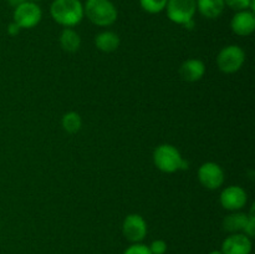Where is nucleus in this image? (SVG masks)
Here are the masks:
<instances>
[{
    "label": "nucleus",
    "mask_w": 255,
    "mask_h": 254,
    "mask_svg": "<svg viewBox=\"0 0 255 254\" xmlns=\"http://www.w3.org/2000/svg\"><path fill=\"white\" fill-rule=\"evenodd\" d=\"M219 202H221V206L227 211H242L248 202V194L243 187L229 186L222 191Z\"/></svg>",
    "instance_id": "9"
},
{
    "label": "nucleus",
    "mask_w": 255,
    "mask_h": 254,
    "mask_svg": "<svg viewBox=\"0 0 255 254\" xmlns=\"http://www.w3.org/2000/svg\"><path fill=\"white\" fill-rule=\"evenodd\" d=\"M20 30H21V27H20L19 25L14 21L10 22L9 26H7V32H9V35H11V36H15V35L19 34Z\"/></svg>",
    "instance_id": "23"
},
{
    "label": "nucleus",
    "mask_w": 255,
    "mask_h": 254,
    "mask_svg": "<svg viewBox=\"0 0 255 254\" xmlns=\"http://www.w3.org/2000/svg\"><path fill=\"white\" fill-rule=\"evenodd\" d=\"M168 0H139L142 9L148 14H158L166 9Z\"/></svg>",
    "instance_id": "18"
},
{
    "label": "nucleus",
    "mask_w": 255,
    "mask_h": 254,
    "mask_svg": "<svg viewBox=\"0 0 255 254\" xmlns=\"http://www.w3.org/2000/svg\"><path fill=\"white\" fill-rule=\"evenodd\" d=\"M226 6L231 7L232 10L241 11V10H252L254 11V0H224Z\"/></svg>",
    "instance_id": "19"
},
{
    "label": "nucleus",
    "mask_w": 255,
    "mask_h": 254,
    "mask_svg": "<svg viewBox=\"0 0 255 254\" xmlns=\"http://www.w3.org/2000/svg\"><path fill=\"white\" fill-rule=\"evenodd\" d=\"M50 15L59 25L74 27L85 17L81 0H54L50 5Z\"/></svg>",
    "instance_id": "1"
},
{
    "label": "nucleus",
    "mask_w": 255,
    "mask_h": 254,
    "mask_svg": "<svg viewBox=\"0 0 255 254\" xmlns=\"http://www.w3.org/2000/svg\"><path fill=\"white\" fill-rule=\"evenodd\" d=\"M153 163L164 173H174L188 168V162L184 161L181 152L173 144L163 143L153 151Z\"/></svg>",
    "instance_id": "3"
},
{
    "label": "nucleus",
    "mask_w": 255,
    "mask_h": 254,
    "mask_svg": "<svg viewBox=\"0 0 255 254\" xmlns=\"http://www.w3.org/2000/svg\"><path fill=\"white\" fill-rule=\"evenodd\" d=\"M84 12L92 24L101 27L111 26L119 17L117 7L111 0H86Z\"/></svg>",
    "instance_id": "2"
},
{
    "label": "nucleus",
    "mask_w": 255,
    "mask_h": 254,
    "mask_svg": "<svg viewBox=\"0 0 255 254\" xmlns=\"http://www.w3.org/2000/svg\"><path fill=\"white\" fill-rule=\"evenodd\" d=\"M224 179L226 176L223 168L216 162H206L198 168V181L204 188L211 191L221 188L224 183Z\"/></svg>",
    "instance_id": "7"
},
{
    "label": "nucleus",
    "mask_w": 255,
    "mask_h": 254,
    "mask_svg": "<svg viewBox=\"0 0 255 254\" xmlns=\"http://www.w3.org/2000/svg\"><path fill=\"white\" fill-rule=\"evenodd\" d=\"M179 74L184 81H199L206 74V65L199 59H188L179 67Z\"/></svg>",
    "instance_id": "12"
},
{
    "label": "nucleus",
    "mask_w": 255,
    "mask_h": 254,
    "mask_svg": "<svg viewBox=\"0 0 255 254\" xmlns=\"http://www.w3.org/2000/svg\"><path fill=\"white\" fill-rule=\"evenodd\" d=\"M246 61V52L238 45H228L219 51L217 56V66L224 74H234L239 71Z\"/></svg>",
    "instance_id": "4"
},
{
    "label": "nucleus",
    "mask_w": 255,
    "mask_h": 254,
    "mask_svg": "<svg viewBox=\"0 0 255 254\" xmlns=\"http://www.w3.org/2000/svg\"><path fill=\"white\" fill-rule=\"evenodd\" d=\"M60 45L66 52H76L81 46V37L72 27H64L60 34Z\"/></svg>",
    "instance_id": "16"
},
{
    "label": "nucleus",
    "mask_w": 255,
    "mask_h": 254,
    "mask_svg": "<svg viewBox=\"0 0 255 254\" xmlns=\"http://www.w3.org/2000/svg\"><path fill=\"white\" fill-rule=\"evenodd\" d=\"M254 208H252V212L249 213V218H248V223H247L246 229H244V234L248 236L249 238H253L255 236V216H254Z\"/></svg>",
    "instance_id": "22"
},
{
    "label": "nucleus",
    "mask_w": 255,
    "mask_h": 254,
    "mask_svg": "<svg viewBox=\"0 0 255 254\" xmlns=\"http://www.w3.org/2000/svg\"><path fill=\"white\" fill-rule=\"evenodd\" d=\"M27 1H34V2H36V1H41V0H27Z\"/></svg>",
    "instance_id": "26"
},
{
    "label": "nucleus",
    "mask_w": 255,
    "mask_h": 254,
    "mask_svg": "<svg viewBox=\"0 0 255 254\" xmlns=\"http://www.w3.org/2000/svg\"><path fill=\"white\" fill-rule=\"evenodd\" d=\"M9 1H10V4L12 5V6L16 7L17 5H20V4H21V2L26 1V0H9Z\"/></svg>",
    "instance_id": "24"
},
{
    "label": "nucleus",
    "mask_w": 255,
    "mask_h": 254,
    "mask_svg": "<svg viewBox=\"0 0 255 254\" xmlns=\"http://www.w3.org/2000/svg\"><path fill=\"white\" fill-rule=\"evenodd\" d=\"M147 223L142 216L137 213L128 214L124 219L122 223V234L128 242L133 243H141L147 236Z\"/></svg>",
    "instance_id": "8"
},
{
    "label": "nucleus",
    "mask_w": 255,
    "mask_h": 254,
    "mask_svg": "<svg viewBox=\"0 0 255 254\" xmlns=\"http://www.w3.org/2000/svg\"><path fill=\"white\" fill-rule=\"evenodd\" d=\"M197 11L207 19H217L226 9L224 0H196Z\"/></svg>",
    "instance_id": "14"
},
{
    "label": "nucleus",
    "mask_w": 255,
    "mask_h": 254,
    "mask_svg": "<svg viewBox=\"0 0 255 254\" xmlns=\"http://www.w3.org/2000/svg\"><path fill=\"white\" fill-rule=\"evenodd\" d=\"M249 214L241 211L232 212L231 214L223 219V229L228 233H244L247 223H248Z\"/></svg>",
    "instance_id": "13"
},
{
    "label": "nucleus",
    "mask_w": 255,
    "mask_h": 254,
    "mask_svg": "<svg viewBox=\"0 0 255 254\" xmlns=\"http://www.w3.org/2000/svg\"><path fill=\"white\" fill-rule=\"evenodd\" d=\"M120 44H121V40H120L119 35L114 31H110V30L100 32L95 37V45H96L97 49L102 52H106V54L116 51L120 47Z\"/></svg>",
    "instance_id": "15"
},
{
    "label": "nucleus",
    "mask_w": 255,
    "mask_h": 254,
    "mask_svg": "<svg viewBox=\"0 0 255 254\" xmlns=\"http://www.w3.org/2000/svg\"><path fill=\"white\" fill-rule=\"evenodd\" d=\"M164 10L172 22L184 26L192 21L196 15L197 1L196 0H168Z\"/></svg>",
    "instance_id": "5"
},
{
    "label": "nucleus",
    "mask_w": 255,
    "mask_h": 254,
    "mask_svg": "<svg viewBox=\"0 0 255 254\" xmlns=\"http://www.w3.org/2000/svg\"><path fill=\"white\" fill-rule=\"evenodd\" d=\"M252 249V238L244 233H233L224 239L221 252L223 254H251Z\"/></svg>",
    "instance_id": "10"
},
{
    "label": "nucleus",
    "mask_w": 255,
    "mask_h": 254,
    "mask_svg": "<svg viewBox=\"0 0 255 254\" xmlns=\"http://www.w3.org/2000/svg\"><path fill=\"white\" fill-rule=\"evenodd\" d=\"M208 254H223V253H222L221 251H212L211 253H208Z\"/></svg>",
    "instance_id": "25"
},
{
    "label": "nucleus",
    "mask_w": 255,
    "mask_h": 254,
    "mask_svg": "<svg viewBox=\"0 0 255 254\" xmlns=\"http://www.w3.org/2000/svg\"><path fill=\"white\" fill-rule=\"evenodd\" d=\"M124 254H151V252H149L148 246H146V244L133 243L124 252Z\"/></svg>",
    "instance_id": "21"
},
{
    "label": "nucleus",
    "mask_w": 255,
    "mask_h": 254,
    "mask_svg": "<svg viewBox=\"0 0 255 254\" xmlns=\"http://www.w3.org/2000/svg\"><path fill=\"white\" fill-rule=\"evenodd\" d=\"M12 16L14 22H16L21 29H32L41 21L42 10L36 2L26 0L15 7Z\"/></svg>",
    "instance_id": "6"
},
{
    "label": "nucleus",
    "mask_w": 255,
    "mask_h": 254,
    "mask_svg": "<svg viewBox=\"0 0 255 254\" xmlns=\"http://www.w3.org/2000/svg\"><path fill=\"white\" fill-rule=\"evenodd\" d=\"M231 29L238 36H249L255 30V14L252 10H241L233 15Z\"/></svg>",
    "instance_id": "11"
},
{
    "label": "nucleus",
    "mask_w": 255,
    "mask_h": 254,
    "mask_svg": "<svg viewBox=\"0 0 255 254\" xmlns=\"http://www.w3.org/2000/svg\"><path fill=\"white\" fill-rule=\"evenodd\" d=\"M151 254H166L167 243L163 239H156L148 246Z\"/></svg>",
    "instance_id": "20"
},
{
    "label": "nucleus",
    "mask_w": 255,
    "mask_h": 254,
    "mask_svg": "<svg viewBox=\"0 0 255 254\" xmlns=\"http://www.w3.org/2000/svg\"><path fill=\"white\" fill-rule=\"evenodd\" d=\"M62 128L67 132V133H76L81 129L82 127V119L77 112L70 111L62 116L61 120Z\"/></svg>",
    "instance_id": "17"
}]
</instances>
